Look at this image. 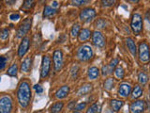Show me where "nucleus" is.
<instances>
[{
	"label": "nucleus",
	"mask_w": 150,
	"mask_h": 113,
	"mask_svg": "<svg viewBox=\"0 0 150 113\" xmlns=\"http://www.w3.org/2000/svg\"><path fill=\"white\" fill-rule=\"evenodd\" d=\"M17 98L19 104L23 107H26L29 105L31 100V89L29 83L26 81H23L19 84L17 89Z\"/></svg>",
	"instance_id": "nucleus-1"
},
{
	"label": "nucleus",
	"mask_w": 150,
	"mask_h": 113,
	"mask_svg": "<svg viewBox=\"0 0 150 113\" xmlns=\"http://www.w3.org/2000/svg\"><path fill=\"white\" fill-rule=\"evenodd\" d=\"M139 59L141 62L147 63L150 61V47L145 41L140 42L138 47Z\"/></svg>",
	"instance_id": "nucleus-2"
},
{
	"label": "nucleus",
	"mask_w": 150,
	"mask_h": 113,
	"mask_svg": "<svg viewBox=\"0 0 150 113\" xmlns=\"http://www.w3.org/2000/svg\"><path fill=\"white\" fill-rule=\"evenodd\" d=\"M93 56V50L89 45H83L77 50V58L81 61H87Z\"/></svg>",
	"instance_id": "nucleus-3"
},
{
	"label": "nucleus",
	"mask_w": 150,
	"mask_h": 113,
	"mask_svg": "<svg viewBox=\"0 0 150 113\" xmlns=\"http://www.w3.org/2000/svg\"><path fill=\"white\" fill-rule=\"evenodd\" d=\"M130 26L136 35H139L143 30V19L139 13H134L131 18Z\"/></svg>",
	"instance_id": "nucleus-4"
},
{
	"label": "nucleus",
	"mask_w": 150,
	"mask_h": 113,
	"mask_svg": "<svg viewBox=\"0 0 150 113\" xmlns=\"http://www.w3.org/2000/svg\"><path fill=\"white\" fill-rule=\"evenodd\" d=\"M12 110V100L9 96L0 97V113H11Z\"/></svg>",
	"instance_id": "nucleus-5"
},
{
	"label": "nucleus",
	"mask_w": 150,
	"mask_h": 113,
	"mask_svg": "<svg viewBox=\"0 0 150 113\" xmlns=\"http://www.w3.org/2000/svg\"><path fill=\"white\" fill-rule=\"evenodd\" d=\"M96 16V11L94 9L91 8H86L82 9V11L79 14V18L80 20L84 22V23H89L92 21Z\"/></svg>",
	"instance_id": "nucleus-6"
},
{
	"label": "nucleus",
	"mask_w": 150,
	"mask_h": 113,
	"mask_svg": "<svg viewBox=\"0 0 150 113\" xmlns=\"http://www.w3.org/2000/svg\"><path fill=\"white\" fill-rule=\"evenodd\" d=\"M31 25L32 18H26L25 20H23L17 29V38H23V36H25L31 28Z\"/></svg>",
	"instance_id": "nucleus-7"
},
{
	"label": "nucleus",
	"mask_w": 150,
	"mask_h": 113,
	"mask_svg": "<svg viewBox=\"0 0 150 113\" xmlns=\"http://www.w3.org/2000/svg\"><path fill=\"white\" fill-rule=\"evenodd\" d=\"M50 69H51V59L49 58V56H42V62H41L40 77L45 78L48 77Z\"/></svg>",
	"instance_id": "nucleus-8"
},
{
	"label": "nucleus",
	"mask_w": 150,
	"mask_h": 113,
	"mask_svg": "<svg viewBox=\"0 0 150 113\" xmlns=\"http://www.w3.org/2000/svg\"><path fill=\"white\" fill-rule=\"evenodd\" d=\"M53 60H54V70L58 72L62 69L63 66V53L61 50H55L53 55Z\"/></svg>",
	"instance_id": "nucleus-9"
},
{
	"label": "nucleus",
	"mask_w": 150,
	"mask_h": 113,
	"mask_svg": "<svg viewBox=\"0 0 150 113\" xmlns=\"http://www.w3.org/2000/svg\"><path fill=\"white\" fill-rule=\"evenodd\" d=\"M92 42L93 44L98 47V48H103L105 46V38L100 31H95L92 34Z\"/></svg>",
	"instance_id": "nucleus-10"
},
{
	"label": "nucleus",
	"mask_w": 150,
	"mask_h": 113,
	"mask_svg": "<svg viewBox=\"0 0 150 113\" xmlns=\"http://www.w3.org/2000/svg\"><path fill=\"white\" fill-rule=\"evenodd\" d=\"M29 44H30V39L28 37H25L18 48V56H20V58H23V56L26 54L28 48H29Z\"/></svg>",
	"instance_id": "nucleus-11"
},
{
	"label": "nucleus",
	"mask_w": 150,
	"mask_h": 113,
	"mask_svg": "<svg viewBox=\"0 0 150 113\" xmlns=\"http://www.w3.org/2000/svg\"><path fill=\"white\" fill-rule=\"evenodd\" d=\"M145 109V102L143 100L135 101L130 105L131 113H144Z\"/></svg>",
	"instance_id": "nucleus-12"
},
{
	"label": "nucleus",
	"mask_w": 150,
	"mask_h": 113,
	"mask_svg": "<svg viewBox=\"0 0 150 113\" xmlns=\"http://www.w3.org/2000/svg\"><path fill=\"white\" fill-rule=\"evenodd\" d=\"M131 92V87L129 84L127 83H122L119 88H118V94L121 97H128L129 95V93Z\"/></svg>",
	"instance_id": "nucleus-13"
},
{
	"label": "nucleus",
	"mask_w": 150,
	"mask_h": 113,
	"mask_svg": "<svg viewBox=\"0 0 150 113\" xmlns=\"http://www.w3.org/2000/svg\"><path fill=\"white\" fill-rule=\"evenodd\" d=\"M126 44H127V47H128L129 51L131 53V55L135 56L136 54H137V47H136L134 41L131 39V38H128V39L126 40Z\"/></svg>",
	"instance_id": "nucleus-14"
},
{
	"label": "nucleus",
	"mask_w": 150,
	"mask_h": 113,
	"mask_svg": "<svg viewBox=\"0 0 150 113\" xmlns=\"http://www.w3.org/2000/svg\"><path fill=\"white\" fill-rule=\"evenodd\" d=\"M92 89H93V86L91 84H84L77 91V95H79V96L86 95V94H88L89 92H91Z\"/></svg>",
	"instance_id": "nucleus-15"
},
{
	"label": "nucleus",
	"mask_w": 150,
	"mask_h": 113,
	"mask_svg": "<svg viewBox=\"0 0 150 113\" xmlns=\"http://www.w3.org/2000/svg\"><path fill=\"white\" fill-rule=\"evenodd\" d=\"M69 92V86H63L60 89H58V91L55 92V97L58 98V99H63V98L68 96Z\"/></svg>",
	"instance_id": "nucleus-16"
},
{
	"label": "nucleus",
	"mask_w": 150,
	"mask_h": 113,
	"mask_svg": "<svg viewBox=\"0 0 150 113\" xmlns=\"http://www.w3.org/2000/svg\"><path fill=\"white\" fill-rule=\"evenodd\" d=\"M90 36H91V31L87 29V28H83L82 30H80L79 35H78L79 40L81 41H84L88 40Z\"/></svg>",
	"instance_id": "nucleus-17"
},
{
	"label": "nucleus",
	"mask_w": 150,
	"mask_h": 113,
	"mask_svg": "<svg viewBox=\"0 0 150 113\" xmlns=\"http://www.w3.org/2000/svg\"><path fill=\"white\" fill-rule=\"evenodd\" d=\"M63 107H64L63 102H56L50 107V111L51 113H60L61 110L63 109Z\"/></svg>",
	"instance_id": "nucleus-18"
},
{
	"label": "nucleus",
	"mask_w": 150,
	"mask_h": 113,
	"mask_svg": "<svg viewBox=\"0 0 150 113\" xmlns=\"http://www.w3.org/2000/svg\"><path fill=\"white\" fill-rule=\"evenodd\" d=\"M31 63H32V59L31 58H26L25 60L23 61L21 64V71L23 73H27L28 71L31 68Z\"/></svg>",
	"instance_id": "nucleus-19"
},
{
	"label": "nucleus",
	"mask_w": 150,
	"mask_h": 113,
	"mask_svg": "<svg viewBox=\"0 0 150 113\" xmlns=\"http://www.w3.org/2000/svg\"><path fill=\"white\" fill-rule=\"evenodd\" d=\"M57 12V9L52 6H45L43 9V17H52Z\"/></svg>",
	"instance_id": "nucleus-20"
},
{
	"label": "nucleus",
	"mask_w": 150,
	"mask_h": 113,
	"mask_svg": "<svg viewBox=\"0 0 150 113\" xmlns=\"http://www.w3.org/2000/svg\"><path fill=\"white\" fill-rule=\"evenodd\" d=\"M98 74H100V71H98V69L97 67H95V66L90 67L87 71L88 77H89V79H92V80L96 79L98 77Z\"/></svg>",
	"instance_id": "nucleus-21"
},
{
	"label": "nucleus",
	"mask_w": 150,
	"mask_h": 113,
	"mask_svg": "<svg viewBox=\"0 0 150 113\" xmlns=\"http://www.w3.org/2000/svg\"><path fill=\"white\" fill-rule=\"evenodd\" d=\"M123 102H122L121 100H116V99H114V100H111L110 102V106L112 107V109L117 112L120 108L122 107V106H123Z\"/></svg>",
	"instance_id": "nucleus-22"
},
{
	"label": "nucleus",
	"mask_w": 150,
	"mask_h": 113,
	"mask_svg": "<svg viewBox=\"0 0 150 113\" xmlns=\"http://www.w3.org/2000/svg\"><path fill=\"white\" fill-rule=\"evenodd\" d=\"M142 94H143L142 88H141L139 85H136L132 89V92H131V97H132L133 99H137L142 95Z\"/></svg>",
	"instance_id": "nucleus-23"
},
{
	"label": "nucleus",
	"mask_w": 150,
	"mask_h": 113,
	"mask_svg": "<svg viewBox=\"0 0 150 113\" xmlns=\"http://www.w3.org/2000/svg\"><path fill=\"white\" fill-rule=\"evenodd\" d=\"M114 74H115V77L116 78L122 79L124 77V74H125L123 67H122V66H116L115 69L114 70Z\"/></svg>",
	"instance_id": "nucleus-24"
},
{
	"label": "nucleus",
	"mask_w": 150,
	"mask_h": 113,
	"mask_svg": "<svg viewBox=\"0 0 150 113\" xmlns=\"http://www.w3.org/2000/svg\"><path fill=\"white\" fill-rule=\"evenodd\" d=\"M34 6H35V0H25L21 9H23V11H29Z\"/></svg>",
	"instance_id": "nucleus-25"
},
{
	"label": "nucleus",
	"mask_w": 150,
	"mask_h": 113,
	"mask_svg": "<svg viewBox=\"0 0 150 113\" xmlns=\"http://www.w3.org/2000/svg\"><path fill=\"white\" fill-rule=\"evenodd\" d=\"M81 30V27H80V25L79 24H74L72 28H71V31H70V34H71V37L72 38H76L78 35H79V32Z\"/></svg>",
	"instance_id": "nucleus-26"
},
{
	"label": "nucleus",
	"mask_w": 150,
	"mask_h": 113,
	"mask_svg": "<svg viewBox=\"0 0 150 113\" xmlns=\"http://www.w3.org/2000/svg\"><path fill=\"white\" fill-rule=\"evenodd\" d=\"M17 72H18V67H17V64L13 63L11 67L8 68V74L9 77H16L17 75Z\"/></svg>",
	"instance_id": "nucleus-27"
},
{
	"label": "nucleus",
	"mask_w": 150,
	"mask_h": 113,
	"mask_svg": "<svg viewBox=\"0 0 150 113\" xmlns=\"http://www.w3.org/2000/svg\"><path fill=\"white\" fill-rule=\"evenodd\" d=\"M138 79H139L140 84H142V85H145V84L147 83V81H148V77H147V75H146V74L144 73V72L139 73Z\"/></svg>",
	"instance_id": "nucleus-28"
},
{
	"label": "nucleus",
	"mask_w": 150,
	"mask_h": 113,
	"mask_svg": "<svg viewBox=\"0 0 150 113\" xmlns=\"http://www.w3.org/2000/svg\"><path fill=\"white\" fill-rule=\"evenodd\" d=\"M104 88L107 91H111V89L114 88V79L112 78H107L104 82Z\"/></svg>",
	"instance_id": "nucleus-29"
},
{
	"label": "nucleus",
	"mask_w": 150,
	"mask_h": 113,
	"mask_svg": "<svg viewBox=\"0 0 150 113\" xmlns=\"http://www.w3.org/2000/svg\"><path fill=\"white\" fill-rule=\"evenodd\" d=\"M90 0H71L70 3L73 6H77V7H80V6H83V5H86L87 4Z\"/></svg>",
	"instance_id": "nucleus-30"
},
{
	"label": "nucleus",
	"mask_w": 150,
	"mask_h": 113,
	"mask_svg": "<svg viewBox=\"0 0 150 113\" xmlns=\"http://www.w3.org/2000/svg\"><path fill=\"white\" fill-rule=\"evenodd\" d=\"M9 36V30L7 29V28H3V29L0 30V39L5 41L7 40Z\"/></svg>",
	"instance_id": "nucleus-31"
},
{
	"label": "nucleus",
	"mask_w": 150,
	"mask_h": 113,
	"mask_svg": "<svg viewBox=\"0 0 150 113\" xmlns=\"http://www.w3.org/2000/svg\"><path fill=\"white\" fill-rule=\"evenodd\" d=\"M98 108H100V107H98V104L95 103L87 108L86 113H97V112H98Z\"/></svg>",
	"instance_id": "nucleus-32"
},
{
	"label": "nucleus",
	"mask_w": 150,
	"mask_h": 113,
	"mask_svg": "<svg viewBox=\"0 0 150 113\" xmlns=\"http://www.w3.org/2000/svg\"><path fill=\"white\" fill-rule=\"evenodd\" d=\"M117 64H118V59H112V60L111 61V62H110V64L108 65V66H109V70H110V72H111V73L115 69V67L117 66Z\"/></svg>",
	"instance_id": "nucleus-33"
},
{
	"label": "nucleus",
	"mask_w": 150,
	"mask_h": 113,
	"mask_svg": "<svg viewBox=\"0 0 150 113\" xmlns=\"http://www.w3.org/2000/svg\"><path fill=\"white\" fill-rule=\"evenodd\" d=\"M7 65V58L6 56H0V71L3 70Z\"/></svg>",
	"instance_id": "nucleus-34"
},
{
	"label": "nucleus",
	"mask_w": 150,
	"mask_h": 113,
	"mask_svg": "<svg viewBox=\"0 0 150 113\" xmlns=\"http://www.w3.org/2000/svg\"><path fill=\"white\" fill-rule=\"evenodd\" d=\"M115 0H101V3L104 7H111L115 4Z\"/></svg>",
	"instance_id": "nucleus-35"
},
{
	"label": "nucleus",
	"mask_w": 150,
	"mask_h": 113,
	"mask_svg": "<svg viewBox=\"0 0 150 113\" xmlns=\"http://www.w3.org/2000/svg\"><path fill=\"white\" fill-rule=\"evenodd\" d=\"M86 107V102L80 103V104H78L76 107H73V109L76 110V111H80V110H82V109H84V107Z\"/></svg>",
	"instance_id": "nucleus-36"
},
{
	"label": "nucleus",
	"mask_w": 150,
	"mask_h": 113,
	"mask_svg": "<svg viewBox=\"0 0 150 113\" xmlns=\"http://www.w3.org/2000/svg\"><path fill=\"white\" fill-rule=\"evenodd\" d=\"M101 72H102V75H104V77H105V75H107V74H111L110 70H109V66H108V65L103 66L102 69H101Z\"/></svg>",
	"instance_id": "nucleus-37"
},
{
	"label": "nucleus",
	"mask_w": 150,
	"mask_h": 113,
	"mask_svg": "<svg viewBox=\"0 0 150 113\" xmlns=\"http://www.w3.org/2000/svg\"><path fill=\"white\" fill-rule=\"evenodd\" d=\"M9 19H11V21H17L20 19V14L19 13H12L9 15Z\"/></svg>",
	"instance_id": "nucleus-38"
},
{
	"label": "nucleus",
	"mask_w": 150,
	"mask_h": 113,
	"mask_svg": "<svg viewBox=\"0 0 150 113\" xmlns=\"http://www.w3.org/2000/svg\"><path fill=\"white\" fill-rule=\"evenodd\" d=\"M97 26H98L100 28H102L105 26V21L102 20V19H100L98 22H97Z\"/></svg>",
	"instance_id": "nucleus-39"
},
{
	"label": "nucleus",
	"mask_w": 150,
	"mask_h": 113,
	"mask_svg": "<svg viewBox=\"0 0 150 113\" xmlns=\"http://www.w3.org/2000/svg\"><path fill=\"white\" fill-rule=\"evenodd\" d=\"M34 89H36V92H37L38 94H39V93H41L42 92H43V89H42V87L40 86V85H35V86H34Z\"/></svg>",
	"instance_id": "nucleus-40"
},
{
	"label": "nucleus",
	"mask_w": 150,
	"mask_h": 113,
	"mask_svg": "<svg viewBox=\"0 0 150 113\" xmlns=\"http://www.w3.org/2000/svg\"><path fill=\"white\" fill-rule=\"evenodd\" d=\"M16 1H17V0H4V2L6 3L7 5H9V6H11V5H13Z\"/></svg>",
	"instance_id": "nucleus-41"
},
{
	"label": "nucleus",
	"mask_w": 150,
	"mask_h": 113,
	"mask_svg": "<svg viewBox=\"0 0 150 113\" xmlns=\"http://www.w3.org/2000/svg\"><path fill=\"white\" fill-rule=\"evenodd\" d=\"M57 5H58V3H57V1H54L53 2V5H52V7H53V8H56V7H57Z\"/></svg>",
	"instance_id": "nucleus-42"
},
{
	"label": "nucleus",
	"mask_w": 150,
	"mask_h": 113,
	"mask_svg": "<svg viewBox=\"0 0 150 113\" xmlns=\"http://www.w3.org/2000/svg\"><path fill=\"white\" fill-rule=\"evenodd\" d=\"M129 2H130V3H138L140 0H128Z\"/></svg>",
	"instance_id": "nucleus-43"
},
{
	"label": "nucleus",
	"mask_w": 150,
	"mask_h": 113,
	"mask_svg": "<svg viewBox=\"0 0 150 113\" xmlns=\"http://www.w3.org/2000/svg\"><path fill=\"white\" fill-rule=\"evenodd\" d=\"M146 19L147 20H150V11L146 13Z\"/></svg>",
	"instance_id": "nucleus-44"
},
{
	"label": "nucleus",
	"mask_w": 150,
	"mask_h": 113,
	"mask_svg": "<svg viewBox=\"0 0 150 113\" xmlns=\"http://www.w3.org/2000/svg\"><path fill=\"white\" fill-rule=\"evenodd\" d=\"M73 113H80V112H78V111H75V112H73Z\"/></svg>",
	"instance_id": "nucleus-45"
},
{
	"label": "nucleus",
	"mask_w": 150,
	"mask_h": 113,
	"mask_svg": "<svg viewBox=\"0 0 150 113\" xmlns=\"http://www.w3.org/2000/svg\"><path fill=\"white\" fill-rule=\"evenodd\" d=\"M149 92H150V87H149Z\"/></svg>",
	"instance_id": "nucleus-46"
}]
</instances>
